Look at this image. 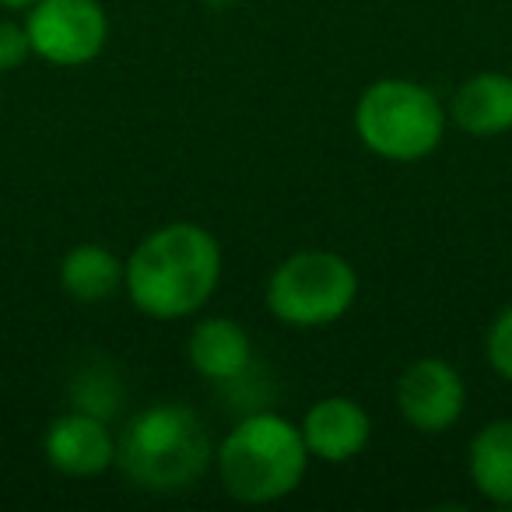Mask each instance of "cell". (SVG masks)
I'll use <instances>...</instances> for the list:
<instances>
[{"label": "cell", "instance_id": "cell-4", "mask_svg": "<svg viewBox=\"0 0 512 512\" xmlns=\"http://www.w3.org/2000/svg\"><path fill=\"white\" fill-rule=\"evenodd\" d=\"M355 130L372 155L386 162H418L442 144L446 109L418 81L383 78L358 99Z\"/></svg>", "mask_w": 512, "mask_h": 512}, {"label": "cell", "instance_id": "cell-16", "mask_svg": "<svg viewBox=\"0 0 512 512\" xmlns=\"http://www.w3.org/2000/svg\"><path fill=\"white\" fill-rule=\"evenodd\" d=\"M32 57L29 29L15 22H0V71H18Z\"/></svg>", "mask_w": 512, "mask_h": 512}, {"label": "cell", "instance_id": "cell-6", "mask_svg": "<svg viewBox=\"0 0 512 512\" xmlns=\"http://www.w3.org/2000/svg\"><path fill=\"white\" fill-rule=\"evenodd\" d=\"M25 29L36 57L57 67H81L102 53L109 18L99 0H36Z\"/></svg>", "mask_w": 512, "mask_h": 512}, {"label": "cell", "instance_id": "cell-14", "mask_svg": "<svg viewBox=\"0 0 512 512\" xmlns=\"http://www.w3.org/2000/svg\"><path fill=\"white\" fill-rule=\"evenodd\" d=\"M74 407L88 411L95 418H109L113 411H120V383L113 376H102V372H81L74 379Z\"/></svg>", "mask_w": 512, "mask_h": 512}, {"label": "cell", "instance_id": "cell-12", "mask_svg": "<svg viewBox=\"0 0 512 512\" xmlns=\"http://www.w3.org/2000/svg\"><path fill=\"white\" fill-rule=\"evenodd\" d=\"M470 481L488 502L512 505V421H491L474 435Z\"/></svg>", "mask_w": 512, "mask_h": 512}, {"label": "cell", "instance_id": "cell-11", "mask_svg": "<svg viewBox=\"0 0 512 512\" xmlns=\"http://www.w3.org/2000/svg\"><path fill=\"white\" fill-rule=\"evenodd\" d=\"M453 120L474 137H495L512 130V78L498 71L474 74L453 99Z\"/></svg>", "mask_w": 512, "mask_h": 512}, {"label": "cell", "instance_id": "cell-1", "mask_svg": "<svg viewBox=\"0 0 512 512\" xmlns=\"http://www.w3.org/2000/svg\"><path fill=\"white\" fill-rule=\"evenodd\" d=\"M221 281V246L193 221L162 225L123 264L130 302L151 320H183L197 313Z\"/></svg>", "mask_w": 512, "mask_h": 512}, {"label": "cell", "instance_id": "cell-3", "mask_svg": "<svg viewBox=\"0 0 512 512\" xmlns=\"http://www.w3.org/2000/svg\"><path fill=\"white\" fill-rule=\"evenodd\" d=\"M116 463L144 491H183L211 463L204 421L186 404L141 411L116 442Z\"/></svg>", "mask_w": 512, "mask_h": 512}, {"label": "cell", "instance_id": "cell-8", "mask_svg": "<svg viewBox=\"0 0 512 512\" xmlns=\"http://www.w3.org/2000/svg\"><path fill=\"white\" fill-rule=\"evenodd\" d=\"M46 460L64 477H99L116 463V439L106 418L74 407L46 432Z\"/></svg>", "mask_w": 512, "mask_h": 512}, {"label": "cell", "instance_id": "cell-13", "mask_svg": "<svg viewBox=\"0 0 512 512\" xmlns=\"http://www.w3.org/2000/svg\"><path fill=\"white\" fill-rule=\"evenodd\" d=\"M60 285L78 302H106L109 295H116V288H123V264L113 249L85 242L64 256Z\"/></svg>", "mask_w": 512, "mask_h": 512}, {"label": "cell", "instance_id": "cell-10", "mask_svg": "<svg viewBox=\"0 0 512 512\" xmlns=\"http://www.w3.org/2000/svg\"><path fill=\"white\" fill-rule=\"evenodd\" d=\"M190 365L211 383H232L242 372H249L253 362V348H249V334L228 316H211L200 320L190 334Z\"/></svg>", "mask_w": 512, "mask_h": 512}, {"label": "cell", "instance_id": "cell-15", "mask_svg": "<svg viewBox=\"0 0 512 512\" xmlns=\"http://www.w3.org/2000/svg\"><path fill=\"white\" fill-rule=\"evenodd\" d=\"M488 362L502 379L512 383V306L495 316L488 330Z\"/></svg>", "mask_w": 512, "mask_h": 512}, {"label": "cell", "instance_id": "cell-2", "mask_svg": "<svg viewBox=\"0 0 512 512\" xmlns=\"http://www.w3.org/2000/svg\"><path fill=\"white\" fill-rule=\"evenodd\" d=\"M218 474L232 498L267 505L292 495L309 467L302 428L271 411L242 418L218 446Z\"/></svg>", "mask_w": 512, "mask_h": 512}, {"label": "cell", "instance_id": "cell-9", "mask_svg": "<svg viewBox=\"0 0 512 512\" xmlns=\"http://www.w3.org/2000/svg\"><path fill=\"white\" fill-rule=\"evenodd\" d=\"M302 439L309 456L323 463H344L369 446L372 421L358 400L351 397H323L302 418Z\"/></svg>", "mask_w": 512, "mask_h": 512}, {"label": "cell", "instance_id": "cell-17", "mask_svg": "<svg viewBox=\"0 0 512 512\" xmlns=\"http://www.w3.org/2000/svg\"><path fill=\"white\" fill-rule=\"evenodd\" d=\"M0 4H4V8H32L36 0H0Z\"/></svg>", "mask_w": 512, "mask_h": 512}, {"label": "cell", "instance_id": "cell-7", "mask_svg": "<svg viewBox=\"0 0 512 512\" xmlns=\"http://www.w3.org/2000/svg\"><path fill=\"white\" fill-rule=\"evenodd\" d=\"M397 407L411 428L439 435L460 421L467 407V386L460 372L442 358H418L397 379Z\"/></svg>", "mask_w": 512, "mask_h": 512}, {"label": "cell", "instance_id": "cell-5", "mask_svg": "<svg viewBox=\"0 0 512 512\" xmlns=\"http://www.w3.org/2000/svg\"><path fill=\"white\" fill-rule=\"evenodd\" d=\"M358 299V274L341 253L302 249L267 281V309L288 327L337 323Z\"/></svg>", "mask_w": 512, "mask_h": 512}]
</instances>
